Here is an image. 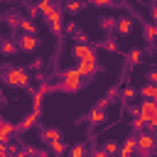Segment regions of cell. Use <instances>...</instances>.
Wrapping results in <instances>:
<instances>
[{
  "mask_svg": "<svg viewBox=\"0 0 157 157\" xmlns=\"http://www.w3.org/2000/svg\"><path fill=\"white\" fill-rule=\"evenodd\" d=\"M37 120H39V110H29V113H27V115L22 118V123H20L17 128H20L22 132H25V130H29V128H34V125H37Z\"/></svg>",
  "mask_w": 157,
  "mask_h": 157,
  "instance_id": "9c48e42d",
  "label": "cell"
},
{
  "mask_svg": "<svg viewBox=\"0 0 157 157\" xmlns=\"http://www.w3.org/2000/svg\"><path fill=\"white\" fill-rule=\"evenodd\" d=\"M2 123H5V120H0V128H2Z\"/></svg>",
  "mask_w": 157,
  "mask_h": 157,
  "instance_id": "ab89813d",
  "label": "cell"
},
{
  "mask_svg": "<svg viewBox=\"0 0 157 157\" xmlns=\"http://www.w3.org/2000/svg\"><path fill=\"white\" fill-rule=\"evenodd\" d=\"M88 120H91V123H93V125H101V123H103V120H105V110H103V108H98V105H96V108H93V110H91V113H88Z\"/></svg>",
  "mask_w": 157,
  "mask_h": 157,
  "instance_id": "9a60e30c",
  "label": "cell"
},
{
  "mask_svg": "<svg viewBox=\"0 0 157 157\" xmlns=\"http://www.w3.org/2000/svg\"><path fill=\"white\" fill-rule=\"evenodd\" d=\"M37 10H39V12H42V15H44V17H49V15H52V12H54V10H56V7H54V5H52V2H49V0H42V2H39V5H37Z\"/></svg>",
  "mask_w": 157,
  "mask_h": 157,
  "instance_id": "ac0fdd59",
  "label": "cell"
},
{
  "mask_svg": "<svg viewBox=\"0 0 157 157\" xmlns=\"http://www.w3.org/2000/svg\"><path fill=\"white\" fill-rule=\"evenodd\" d=\"M76 44H88V34L86 32H76Z\"/></svg>",
  "mask_w": 157,
  "mask_h": 157,
  "instance_id": "f1b7e54d",
  "label": "cell"
},
{
  "mask_svg": "<svg viewBox=\"0 0 157 157\" xmlns=\"http://www.w3.org/2000/svg\"><path fill=\"white\" fill-rule=\"evenodd\" d=\"M0 120H2V118H0Z\"/></svg>",
  "mask_w": 157,
  "mask_h": 157,
  "instance_id": "60d3db41",
  "label": "cell"
},
{
  "mask_svg": "<svg viewBox=\"0 0 157 157\" xmlns=\"http://www.w3.org/2000/svg\"><path fill=\"white\" fill-rule=\"evenodd\" d=\"M27 157H42V155H37V152H29V155H27Z\"/></svg>",
  "mask_w": 157,
  "mask_h": 157,
  "instance_id": "f35d334b",
  "label": "cell"
},
{
  "mask_svg": "<svg viewBox=\"0 0 157 157\" xmlns=\"http://www.w3.org/2000/svg\"><path fill=\"white\" fill-rule=\"evenodd\" d=\"M42 101H44V93L34 91V96H32V110H42Z\"/></svg>",
  "mask_w": 157,
  "mask_h": 157,
  "instance_id": "7402d4cb",
  "label": "cell"
},
{
  "mask_svg": "<svg viewBox=\"0 0 157 157\" xmlns=\"http://www.w3.org/2000/svg\"><path fill=\"white\" fill-rule=\"evenodd\" d=\"M145 78H147V83H152V86H157V69H150Z\"/></svg>",
  "mask_w": 157,
  "mask_h": 157,
  "instance_id": "4316f807",
  "label": "cell"
},
{
  "mask_svg": "<svg viewBox=\"0 0 157 157\" xmlns=\"http://www.w3.org/2000/svg\"><path fill=\"white\" fill-rule=\"evenodd\" d=\"M64 29H66V32H74V34H76V25H74V22H69V25H66Z\"/></svg>",
  "mask_w": 157,
  "mask_h": 157,
  "instance_id": "d590c367",
  "label": "cell"
},
{
  "mask_svg": "<svg viewBox=\"0 0 157 157\" xmlns=\"http://www.w3.org/2000/svg\"><path fill=\"white\" fill-rule=\"evenodd\" d=\"M0 52H2L5 56H10V54H15V52H17V42H12V39H5V42L0 44Z\"/></svg>",
  "mask_w": 157,
  "mask_h": 157,
  "instance_id": "e0dca14e",
  "label": "cell"
},
{
  "mask_svg": "<svg viewBox=\"0 0 157 157\" xmlns=\"http://www.w3.org/2000/svg\"><path fill=\"white\" fill-rule=\"evenodd\" d=\"M145 39L147 42H157V25H147L145 27Z\"/></svg>",
  "mask_w": 157,
  "mask_h": 157,
  "instance_id": "ffe728a7",
  "label": "cell"
},
{
  "mask_svg": "<svg viewBox=\"0 0 157 157\" xmlns=\"http://www.w3.org/2000/svg\"><path fill=\"white\" fill-rule=\"evenodd\" d=\"M93 5H96V7H108L110 0H93Z\"/></svg>",
  "mask_w": 157,
  "mask_h": 157,
  "instance_id": "d6a6232c",
  "label": "cell"
},
{
  "mask_svg": "<svg viewBox=\"0 0 157 157\" xmlns=\"http://www.w3.org/2000/svg\"><path fill=\"white\" fill-rule=\"evenodd\" d=\"M120 96H123V101H135V98H137V91H135L132 86H128V88H123Z\"/></svg>",
  "mask_w": 157,
  "mask_h": 157,
  "instance_id": "cb8c5ba5",
  "label": "cell"
},
{
  "mask_svg": "<svg viewBox=\"0 0 157 157\" xmlns=\"http://www.w3.org/2000/svg\"><path fill=\"white\" fill-rule=\"evenodd\" d=\"M15 130H17V125H12V123H7V120H5V123H2V128H0V142H5V145H7V140H10V135H12Z\"/></svg>",
  "mask_w": 157,
  "mask_h": 157,
  "instance_id": "5bb4252c",
  "label": "cell"
},
{
  "mask_svg": "<svg viewBox=\"0 0 157 157\" xmlns=\"http://www.w3.org/2000/svg\"><path fill=\"white\" fill-rule=\"evenodd\" d=\"M91 157H108V155H105V152H103V150H96V152H93V155H91Z\"/></svg>",
  "mask_w": 157,
  "mask_h": 157,
  "instance_id": "74e56055",
  "label": "cell"
},
{
  "mask_svg": "<svg viewBox=\"0 0 157 157\" xmlns=\"http://www.w3.org/2000/svg\"><path fill=\"white\" fill-rule=\"evenodd\" d=\"M64 135H61V130L59 128H44L42 130V140L47 142V145H52V142H59Z\"/></svg>",
  "mask_w": 157,
  "mask_h": 157,
  "instance_id": "30bf717a",
  "label": "cell"
},
{
  "mask_svg": "<svg viewBox=\"0 0 157 157\" xmlns=\"http://www.w3.org/2000/svg\"><path fill=\"white\" fill-rule=\"evenodd\" d=\"M29 81H32V76H29V71L22 69V66H15V69H7V71H5V83L12 86V88H27Z\"/></svg>",
  "mask_w": 157,
  "mask_h": 157,
  "instance_id": "6da1fadb",
  "label": "cell"
},
{
  "mask_svg": "<svg viewBox=\"0 0 157 157\" xmlns=\"http://www.w3.org/2000/svg\"><path fill=\"white\" fill-rule=\"evenodd\" d=\"M71 56H74L78 64H96V61H98V59H96V49H93L91 44H74Z\"/></svg>",
  "mask_w": 157,
  "mask_h": 157,
  "instance_id": "3957f363",
  "label": "cell"
},
{
  "mask_svg": "<svg viewBox=\"0 0 157 157\" xmlns=\"http://www.w3.org/2000/svg\"><path fill=\"white\" fill-rule=\"evenodd\" d=\"M81 86H83V78H81V74H78L76 69H66V71L61 74L59 83H56V88H61V91H66V93H76Z\"/></svg>",
  "mask_w": 157,
  "mask_h": 157,
  "instance_id": "7a4b0ae2",
  "label": "cell"
},
{
  "mask_svg": "<svg viewBox=\"0 0 157 157\" xmlns=\"http://www.w3.org/2000/svg\"><path fill=\"white\" fill-rule=\"evenodd\" d=\"M103 47H105L108 52H118V42H115V39H105V42H103Z\"/></svg>",
  "mask_w": 157,
  "mask_h": 157,
  "instance_id": "83f0119b",
  "label": "cell"
},
{
  "mask_svg": "<svg viewBox=\"0 0 157 157\" xmlns=\"http://www.w3.org/2000/svg\"><path fill=\"white\" fill-rule=\"evenodd\" d=\"M140 98H142V101H155V103H157V86L145 83V86L140 88Z\"/></svg>",
  "mask_w": 157,
  "mask_h": 157,
  "instance_id": "7c38bea8",
  "label": "cell"
},
{
  "mask_svg": "<svg viewBox=\"0 0 157 157\" xmlns=\"http://www.w3.org/2000/svg\"><path fill=\"white\" fill-rule=\"evenodd\" d=\"M128 61H130V64H140V61H142V49H130Z\"/></svg>",
  "mask_w": 157,
  "mask_h": 157,
  "instance_id": "44dd1931",
  "label": "cell"
},
{
  "mask_svg": "<svg viewBox=\"0 0 157 157\" xmlns=\"http://www.w3.org/2000/svg\"><path fill=\"white\" fill-rule=\"evenodd\" d=\"M76 71L81 74V78H88V76L98 74V61H96V64H78V66H76Z\"/></svg>",
  "mask_w": 157,
  "mask_h": 157,
  "instance_id": "4fadbf2b",
  "label": "cell"
},
{
  "mask_svg": "<svg viewBox=\"0 0 157 157\" xmlns=\"http://www.w3.org/2000/svg\"><path fill=\"white\" fill-rule=\"evenodd\" d=\"M115 32L120 37H128L132 32V17H118L115 20Z\"/></svg>",
  "mask_w": 157,
  "mask_h": 157,
  "instance_id": "ba28073f",
  "label": "cell"
},
{
  "mask_svg": "<svg viewBox=\"0 0 157 157\" xmlns=\"http://www.w3.org/2000/svg\"><path fill=\"white\" fill-rule=\"evenodd\" d=\"M150 20H152V25H157V5L150 7Z\"/></svg>",
  "mask_w": 157,
  "mask_h": 157,
  "instance_id": "1f68e13d",
  "label": "cell"
},
{
  "mask_svg": "<svg viewBox=\"0 0 157 157\" xmlns=\"http://www.w3.org/2000/svg\"><path fill=\"white\" fill-rule=\"evenodd\" d=\"M142 125H145V120H142L140 115H137V118H132V128H135V130H140Z\"/></svg>",
  "mask_w": 157,
  "mask_h": 157,
  "instance_id": "4dcf8cb0",
  "label": "cell"
},
{
  "mask_svg": "<svg viewBox=\"0 0 157 157\" xmlns=\"http://www.w3.org/2000/svg\"><path fill=\"white\" fill-rule=\"evenodd\" d=\"M20 32L34 37V32H37V22H34V20H22V22H20Z\"/></svg>",
  "mask_w": 157,
  "mask_h": 157,
  "instance_id": "2e32d148",
  "label": "cell"
},
{
  "mask_svg": "<svg viewBox=\"0 0 157 157\" xmlns=\"http://www.w3.org/2000/svg\"><path fill=\"white\" fill-rule=\"evenodd\" d=\"M137 150V137H128L123 145H120V157H132Z\"/></svg>",
  "mask_w": 157,
  "mask_h": 157,
  "instance_id": "8fae6325",
  "label": "cell"
},
{
  "mask_svg": "<svg viewBox=\"0 0 157 157\" xmlns=\"http://www.w3.org/2000/svg\"><path fill=\"white\" fill-rule=\"evenodd\" d=\"M155 147H157V140H155L150 132H140V135H137V150H140L142 155H150Z\"/></svg>",
  "mask_w": 157,
  "mask_h": 157,
  "instance_id": "277c9868",
  "label": "cell"
},
{
  "mask_svg": "<svg viewBox=\"0 0 157 157\" xmlns=\"http://www.w3.org/2000/svg\"><path fill=\"white\" fill-rule=\"evenodd\" d=\"M101 25H103L105 29H110V27H115V20H113V17H103V22H101Z\"/></svg>",
  "mask_w": 157,
  "mask_h": 157,
  "instance_id": "f546056e",
  "label": "cell"
},
{
  "mask_svg": "<svg viewBox=\"0 0 157 157\" xmlns=\"http://www.w3.org/2000/svg\"><path fill=\"white\" fill-rule=\"evenodd\" d=\"M69 157H86V147L78 142V145H74L71 150H69Z\"/></svg>",
  "mask_w": 157,
  "mask_h": 157,
  "instance_id": "603a6c76",
  "label": "cell"
},
{
  "mask_svg": "<svg viewBox=\"0 0 157 157\" xmlns=\"http://www.w3.org/2000/svg\"><path fill=\"white\" fill-rule=\"evenodd\" d=\"M49 150H52L54 155H64V152H66V145H64V140H59V142H52Z\"/></svg>",
  "mask_w": 157,
  "mask_h": 157,
  "instance_id": "d4e9b609",
  "label": "cell"
},
{
  "mask_svg": "<svg viewBox=\"0 0 157 157\" xmlns=\"http://www.w3.org/2000/svg\"><path fill=\"white\" fill-rule=\"evenodd\" d=\"M47 20H49V29H52L54 34H61V29H64V15H61V10L56 7Z\"/></svg>",
  "mask_w": 157,
  "mask_h": 157,
  "instance_id": "52a82bcc",
  "label": "cell"
},
{
  "mask_svg": "<svg viewBox=\"0 0 157 157\" xmlns=\"http://www.w3.org/2000/svg\"><path fill=\"white\" fill-rule=\"evenodd\" d=\"M0 157H10V150H7V145H2V147H0Z\"/></svg>",
  "mask_w": 157,
  "mask_h": 157,
  "instance_id": "e575fe53",
  "label": "cell"
},
{
  "mask_svg": "<svg viewBox=\"0 0 157 157\" xmlns=\"http://www.w3.org/2000/svg\"><path fill=\"white\" fill-rule=\"evenodd\" d=\"M137 110H140V118H142L145 123H150V120L155 118V113H157V103H155V101H142V103L137 105Z\"/></svg>",
  "mask_w": 157,
  "mask_h": 157,
  "instance_id": "8992f818",
  "label": "cell"
},
{
  "mask_svg": "<svg viewBox=\"0 0 157 157\" xmlns=\"http://www.w3.org/2000/svg\"><path fill=\"white\" fill-rule=\"evenodd\" d=\"M66 10H69V12H81V10H83V2L71 0V2H66Z\"/></svg>",
  "mask_w": 157,
  "mask_h": 157,
  "instance_id": "484cf974",
  "label": "cell"
},
{
  "mask_svg": "<svg viewBox=\"0 0 157 157\" xmlns=\"http://www.w3.org/2000/svg\"><path fill=\"white\" fill-rule=\"evenodd\" d=\"M39 47V39H37V34L32 37V34H20V39H17V49H22V52H34Z\"/></svg>",
  "mask_w": 157,
  "mask_h": 157,
  "instance_id": "5b68a950",
  "label": "cell"
},
{
  "mask_svg": "<svg viewBox=\"0 0 157 157\" xmlns=\"http://www.w3.org/2000/svg\"><path fill=\"white\" fill-rule=\"evenodd\" d=\"M42 66H44V59H34L32 61V69H42Z\"/></svg>",
  "mask_w": 157,
  "mask_h": 157,
  "instance_id": "836d02e7",
  "label": "cell"
},
{
  "mask_svg": "<svg viewBox=\"0 0 157 157\" xmlns=\"http://www.w3.org/2000/svg\"><path fill=\"white\" fill-rule=\"evenodd\" d=\"M103 152L108 155V157H115V155H120V147H118V142H105V147H103Z\"/></svg>",
  "mask_w": 157,
  "mask_h": 157,
  "instance_id": "d6986e66",
  "label": "cell"
},
{
  "mask_svg": "<svg viewBox=\"0 0 157 157\" xmlns=\"http://www.w3.org/2000/svg\"><path fill=\"white\" fill-rule=\"evenodd\" d=\"M147 125H150V128H152V130H157V113H155V118H152V120H150V123H147Z\"/></svg>",
  "mask_w": 157,
  "mask_h": 157,
  "instance_id": "8d00e7d4",
  "label": "cell"
}]
</instances>
